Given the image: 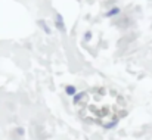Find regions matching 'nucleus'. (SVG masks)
<instances>
[{
  "label": "nucleus",
  "mask_w": 152,
  "mask_h": 140,
  "mask_svg": "<svg viewBox=\"0 0 152 140\" xmlns=\"http://www.w3.org/2000/svg\"><path fill=\"white\" fill-rule=\"evenodd\" d=\"M55 22H56V27L62 31V33H65V24H64V19H62V16L58 13L56 15V19H55Z\"/></svg>",
  "instance_id": "f257e3e1"
},
{
  "label": "nucleus",
  "mask_w": 152,
  "mask_h": 140,
  "mask_svg": "<svg viewBox=\"0 0 152 140\" xmlns=\"http://www.w3.org/2000/svg\"><path fill=\"white\" fill-rule=\"evenodd\" d=\"M65 92H66V94L72 96V94H75V87L74 86H66L65 87Z\"/></svg>",
  "instance_id": "f03ea898"
},
{
  "label": "nucleus",
  "mask_w": 152,
  "mask_h": 140,
  "mask_svg": "<svg viewBox=\"0 0 152 140\" xmlns=\"http://www.w3.org/2000/svg\"><path fill=\"white\" fill-rule=\"evenodd\" d=\"M120 12V9L118 7H114L112 10H109V12H106V16L109 18V16H112V15H115V13H118Z\"/></svg>",
  "instance_id": "7ed1b4c3"
},
{
  "label": "nucleus",
  "mask_w": 152,
  "mask_h": 140,
  "mask_svg": "<svg viewBox=\"0 0 152 140\" xmlns=\"http://www.w3.org/2000/svg\"><path fill=\"white\" fill-rule=\"evenodd\" d=\"M81 96H83V94H75V97H74V103H78V100L81 99Z\"/></svg>",
  "instance_id": "20e7f679"
}]
</instances>
